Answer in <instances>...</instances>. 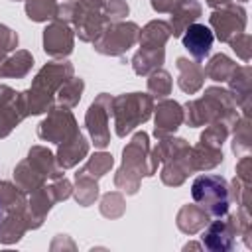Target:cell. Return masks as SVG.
Wrapping results in <instances>:
<instances>
[{
  "mask_svg": "<svg viewBox=\"0 0 252 252\" xmlns=\"http://www.w3.org/2000/svg\"><path fill=\"white\" fill-rule=\"evenodd\" d=\"M234 136H232V152L236 156H244L252 148V134H250V116H238L234 122Z\"/></svg>",
  "mask_w": 252,
  "mask_h": 252,
  "instance_id": "836d02e7",
  "label": "cell"
},
{
  "mask_svg": "<svg viewBox=\"0 0 252 252\" xmlns=\"http://www.w3.org/2000/svg\"><path fill=\"white\" fill-rule=\"evenodd\" d=\"M26 116H28L26 104H24L22 93H18L14 100L0 106V138H6Z\"/></svg>",
  "mask_w": 252,
  "mask_h": 252,
  "instance_id": "d4e9b609",
  "label": "cell"
},
{
  "mask_svg": "<svg viewBox=\"0 0 252 252\" xmlns=\"http://www.w3.org/2000/svg\"><path fill=\"white\" fill-rule=\"evenodd\" d=\"M30 230L28 226V217H26V207L24 209H12L6 211L2 222H0V244H16L22 240V236Z\"/></svg>",
  "mask_w": 252,
  "mask_h": 252,
  "instance_id": "d6986e66",
  "label": "cell"
},
{
  "mask_svg": "<svg viewBox=\"0 0 252 252\" xmlns=\"http://www.w3.org/2000/svg\"><path fill=\"white\" fill-rule=\"evenodd\" d=\"M24 8H26V16L32 22H51L57 18L59 12V4L57 0H24Z\"/></svg>",
  "mask_w": 252,
  "mask_h": 252,
  "instance_id": "4dcf8cb0",
  "label": "cell"
},
{
  "mask_svg": "<svg viewBox=\"0 0 252 252\" xmlns=\"http://www.w3.org/2000/svg\"><path fill=\"white\" fill-rule=\"evenodd\" d=\"M154 114V96L148 93H124L112 96V118L118 138H126L134 128Z\"/></svg>",
  "mask_w": 252,
  "mask_h": 252,
  "instance_id": "5b68a950",
  "label": "cell"
},
{
  "mask_svg": "<svg viewBox=\"0 0 252 252\" xmlns=\"http://www.w3.org/2000/svg\"><path fill=\"white\" fill-rule=\"evenodd\" d=\"M173 87V79L165 69H156L148 75V93L154 98H167V94L171 93Z\"/></svg>",
  "mask_w": 252,
  "mask_h": 252,
  "instance_id": "e575fe53",
  "label": "cell"
},
{
  "mask_svg": "<svg viewBox=\"0 0 252 252\" xmlns=\"http://www.w3.org/2000/svg\"><path fill=\"white\" fill-rule=\"evenodd\" d=\"M191 197L211 219L228 213L230 189H228V181L222 175L217 173L197 175L191 183Z\"/></svg>",
  "mask_w": 252,
  "mask_h": 252,
  "instance_id": "8992f818",
  "label": "cell"
},
{
  "mask_svg": "<svg viewBox=\"0 0 252 252\" xmlns=\"http://www.w3.org/2000/svg\"><path fill=\"white\" fill-rule=\"evenodd\" d=\"M75 47V32L71 24L63 20H51V24L43 30V51L53 59H65L73 53Z\"/></svg>",
  "mask_w": 252,
  "mask_h": 252,
  "instance_id": "7c38bea8",
  "label": "cell"
},
{
  "mask_svg": "<svg viewBox=\"0 0 252 252\" xmlns=\"http://www.w3.org/2000/svg\"><path fill=\"white\" fill-rule=\"evenodd\" d=\"M83 91H85V81H83L81 77H75V75H73L71 79H67V81L59 87V91H57V94H55V100H57L59 106L75 108V106L79 104V100H81Z\"/></svg>",
  "mask_w": 252,
  "mask_h": 252,
  "instance_id": "1f68e13d",
  "label": "cell"
},
{
  "mask_svg": "<svg viewBox=\"0 0 252 252\" xmlns=\"http://www.w3.org/2000/svg\"><path fill=\"white\" fill-rule=\"evenodd\" d=\"M211 220V217L197 205V203H193V205H183L179 211H177V217H175V224H177V228L183 232V234H197V232H201L205 226H207V222Z\"/></svg>",
  "mask_w": 252,
  "mask_h": 252,
  "instance_id": "44dd1931",
  "label": "cell"
},
{
  "mask_svg": "<svg viewBox=\"0 0 252 252\" xmlns=\"http://www.w3.org/2000/svg\"><path fill=\"white\" fill-rule=\"evenodd\" d=\"M175 67H177V85L185 94H195L203 89L205 69L201 67V63L191 61L187 57H177Z\"/></svg>",
  "mask_w": 252,
  "mask_h": 252,
  "instance_id": "e0dca14e",
  "label": "cell"
},
{
  "mask_svg": "<svg viewBox=\"0 0 252 252\" xmlns=\"http://www.w3.org/2000/svg\"><path fill=\"white\" fill-rule=\"evenodd\" d=\"M18 47V33L8 28L6 24H0V63Z\"/></svg>",
  "mask_w": 252,
  "mask_h": 252,
  "instance_id": "ab89813d",
  "label": "cell"
},
{
  "mask_svg": "<svg viewBox=\"0 0 252 252\" xmlns=\"http://www.w3.org/2000/svg\"><path fill=\"white\" fill-rule=\"evenodd\" d=\"M33 67V55L26 49H18L0 63V77L24 79Z\"/></svg>",
  "mask_w": 252,
  "mask_h": 252,
  "instance_id": "484cf974",
  "label": "cell"
},
{
  "mask_svg": "<svg viewBox=\"0 0 252 252\" xmlns=\"http://www.w3.org/2000/svg\"><path fill=\"white\" fill-rule=\"evenodd\" d=\"M63 2H71V0H63Z\"/></svg>",
  "mask_w": 252,
  "mask_h": 252,
  "instance_id": "681fc988",
  "label": "cell"
},
{
  "mask_svg": "<svg viewBox=\"0 0 252 252\" xmlns=\"http://www.w3.org/2000/svg\"><path fill=\"white\" fill-rule=\"evenodd\" d=\"M203 6L199 0H179L177 6L169 12V28H171V35L173 37H181V33L185 32L187 26L195 24L201 18Z\"/></svg>",
  "mask_w": 252,
  "mask_h": 252,
  "instance_id": "ffe728a7",
  "label": "cell"
},
{
  "mask_svg": "<svg viewBox=\"0 0 252 252\" xmlns=\"http://www.w3.org/2000/svg\"><path fill=\"white\" fill-rule=\"evenodd\" d=\"M28 159L47 177V179H59L63 177V169L57 165L55 154L49 152L45 146H32L28 152Z\"/></svg>",
  "mask_w": 252,
  "mask_h": 252,
  "instance_id": "4316f807",
  "label": "cell"
},
{
  "mask_svg": "<svg viewBox=\"0 0 252 252\" xmlns=\"http://www.w3.org/2000/svg\"><path fill=\"white\" fill-rule=\"evenodd\" d=\"M150 136L140 130L122 150V165L114 175V185L126 195H136L144 177H154L158 171L152 165Z\"/></svg>",
  "mask_w": 252,
  "mask_h": 252,
  "instance_id": "7a4b0ae2",
  "label": "cell"
},
{
  "mask_svg": "<svg viewBox=\"0 0 252 252\" xmlns=\"http://www.w3.org/2000/svg\"><path fill=\"white\" fill-rule=\"evenodd\" d=\"M100 215L106 217V219H120L126 211V201H124V195L122 191H108L100 197Z\"/></svg>",
  "mask_w": 252,
  "mask_h": 252,
  "instance_id": "d590c367",
  "label": "cell"
},
{
  "mask_svg": "<svg viewBox=\"0 0 252 252\" xmlns=\"http://www.w3.org/2000/svg\"><path fill=\"white\" fill-rule=\"evenodd\" d=\"M230 130H232V128L226 126L224 122H213V124H207V128H205L203 134L199 136V142H205V144H209V146L222 148V144L226 142Z\"/></svg>",
  "mask_w": 252,
  "mask_h": 252,
  "instance_id": "8d00e7d4",
  "label": "cell"
},
{
  "mask_svg": "<svg viewBox=\"0 0 252 252\" xmlns=\"http://www.w3.org/2000/svg\"><path fill=\"white\" fill-rule=\"evenodd\" d=\"M57 203L55 193L51 189V185H41L39 189L28 193V203H26V217H28V226L30 230H35L43 224L47 213L51 211V207Z\"/></svg>",
  "mask_w": 252,
  "mask_h": 252,
  "instance_id": "5bb4252c",
  "label": "cell"
},
{
  "mask_svg": "<svg viewBox=\"0 0 252 252\" xmlns=\"http://www.w3.org/2000/svg\"><path fill=\"white\" fill-rule=\"evenodd\" d=\"M51 189L55 193V199L57 201H65L73 195V183L67 179V177H59V179H53L51 183Z\"/></svg>",
  "mask_w": 252,
  "mask_h": 252,
  "instance_id": "b9f144b4",
  "label": "cell"
},
{
  "mask_svg": "<svg viewBox=\"0 0 252 252\" xmlns=\"http://www.w3.org/2000/svg\"><path fill=\"white\" fill-rule=\"evenodd\" d=\"M128 14H130V8H128L126 0H106V4H104V16H106L108 24L122 22Z\"/></svg>",
  "mask_w": 252,
  "mask_h": 252,
  "instance_id": "60d3db41",
  "label": "cell"
},
{
  "mask_svg": "<svg viewBox=\"0 0 252 252\" xmlns=\"http://www.w3.org/2000/svg\"><path fill=\"white\" fill-rule=\"evenodd\" d=\"M252 183H244L238 177H234L228 183L230 189V201H236L238 207H250V199H252Z\"/></svg>",
  "mask_w": 252,
  "mask_h": 252,
  "instance_id": "74e56055",
  "label": "cell"
},
{
  "mask_svg": "<svg viewBox=\"0 0 252 252\" xmlns=\"http://www.w3.org/2000/svg\"><path fill=\"white\" fill-rule=\"evenodd\" d=\"M207 2V6L209 8H213V10H219V8H224V6H228L232 0H205Z\"/></svg>",
  "mask_w": 252,
  "mask_h": 252,
  "instance_id": "bcb514c9",
  "label": "cell"
},
{
  "mask_svg": "<svg viewBox=\"0 0 252 252\" xmlns=\"http://www.w3.org/2000/svg\"><path fill=\"white\" fill-rule=\"evenodd\" d=\"M177 2L179 0H150L154 12H158V14H169L177 6Z\"/></svg>",
  "mask_w": 252,
  "mask_h": 252,
  "instance_id": "ee69618b",
  "label": "cell"
},
{
  "mask_svg": "<svg viewBox=\"0 0 252 252\" xmlns=\"http://www.w3.org/2000/svg\"><path fill=\"white\" fill-rule=\"evenodd\" d=\"M16 96H18V91H14L8 85H0V106L6 104V102H10V100H14Z\"/></svg>",
  "mask_w": 252,
  "mask_h": 252,
  "instance_id": "f6af8a7d",
  "label": "cell"
},
{
  "mask_svg": "<svg viewBox=\"0 0 252 252\" xmlns=\"http://www.w3.org/2000/svg\"><path fill=\"white\" fill-rule=\"evenodd\" d=\"M181 41L193 59L203 61L205 57H209V53L213 49L215 35H213V30L209 26L195 22V24L185 28V32L181 33Z\"/></svg>",
  "mask_w": 252,
  "mask_h": 252,
  "instance_id": "9a60e30c",
  "label": "cell"
},
{
  "mask_svg": "<svg viewBox=\"0 0 252 252\" xmlns=\"http://www.w3.org/2000/svg\"><path fill=\"white\" fill-rule=\"evenodd\" d=\"M240 2H248V0H240Z\"/></svg>",
  "mask_w": 252,
  "mask_h": 252,
  "instance_id": "816d5d0a",
  "label": "cell"
},
{
  "mask_svg": "<svg viewBox=\"0 0 252 252\" xmlns=\"http://www.w3.org/2000/svg\"><path fill=\"white\" fill-rule=\"evenodd\" d=\"M73 197L81 207H91L98 199V181L87 175H75Z\"/></svg>",
  "mask_w": 252,
  "mask_h": 252,
  "instance_id": "d6a6232c",
  "label": "cell"
},
{
  "mask_svg": "<svg viewBox=\"0 0 252 252\" xmlns=\"http://www.w3.org/2000/svg\"><path fill=\"white\" fill-rule=\"evenodd\" d=\"M236 236H238V230L234 222V213L232 215L226 213L207 222L201 234V244L211 252H230L236 246Z\"/></svg>",
  "mask_w": 252,
  "mask_h": 252,
  "instance_id": "30bf717a",
  "label": "cell"
},
{
  "mask_svg": "<svg viewBox=\"0 0 252 252\" xmlns=\"http://www.w3.org/2000/svg\"><path fill=\"white\" fill-rule=\"evenodd\" d=\"M4 215H6V209H4V205L0 203V222H2V219H4Z\"/></svg>",
  "mask_w": 252,
  "mask_h": 252,
  "instance_id": "c3c4849f",
  "label": "cell"
},
{
  "mask_svg": "<svg viewBox=\"0 0 252 252\" xmlns=\"http://www.w3.org/2000/svg\"><path fill=\"white\" fill-rule=\"evenodd\" d=\"M112 165H114L112 154H108V152H96V154H93L87 159V163L75 175H87V177H93V179L98 181L100 177H104L112 169Z\"/></svg>",
  "mask_w": 252,
  "mask_h": 252,
  "instance_id": "f546056e",
  "label": "cell"
},
{
  "mask_svg": "<svg viewBox=\"0 0 252 252\" xmlns=\"http://www.w3.org/2000/svg\"><path fill=\"white\" fill-rule=\"evenodd\" d=\"M209 26L213 30V35L222 41L228 43L236 33H242L246 28V10L242 4H234L230 2L224 8L213 10V14L209 16Z\"/></svg>",
  "mask_w": 252,
  "mask_h": 252,
  "instance_id": "8fae6325",
  "label": "cell"
},
{
  "mask_svg": "<svg viewBox=\"0 0 252 252\" xmlns=\"http://www.w3.org/2000/svg\"><path fill=\"white\" fill-rule=\"evenodd\" d=\"M73 75H75L73 63H69L65 59L45 63L33 77L32 87L28 91H22V98H24L28 116L47 112L55 102V94H57L59 87Z\"/></svg>",
  "mask_w": 252,
  "mask_h": 252,
  "instance_id": "3957f363",
  "label": "cell"
},
{
  "mask_svg": "<svg viewBox=\"0 0 252 252\" xmlns=\"http://www.w3.org/2000/svg\"><path fill=\"white\" fill-rule=\"evenodd\" d=\"M106 0H71L59 4V12L55 20H63L71 24L73 32L79 35L81 41L93 43L100 32L108 26L104 16Z\"/></svg>",
  "mask_w": 252,
  "mask_h": 252,
  "instance_id": "277c9868",
  "label": "cell"
},
{
  "mask_svg": "<svg viewBox=\"0 0 252 252\" xmlns=\"http://www.w3.org/2000/svg\"><path fill=\"white\" fill-rule=\"evenodd\" d=\"M154 114H156L154 136L158 140L175 134V130L183 124V106L177 100L159 98L158 106H154Z\"/></svg>",
  "mask_w": 252,
  "mask_h": 252,
  "instance_id": "4fadbf2b",
  "label": "cell"
},
{
  "mask_svg": "<svg viewBox=\"0 0 252 252\" xmlns=\"http://www.w3.org/2000/svg\"><path fill=\"white\" fill-rule=\"evenodd\" d=\"M238 65L224 53H217L209 59V63L203 67L205 69V77H209L215 83H226L230 79V75L234 73Z\"/></svg>",
  "mask_w": 252,
  "mask_h": 252,
  "instance_id": "f1b7e54d",
  "label": "cell"
},
{
  "mask_svg": "<svg viewBox=\"0 0 252 252\" xmlns=\"http://www.w3.org/2000/svg\"><path fill=\"white\" fill-rule=\"evenodd\" d=\"M77 132H81L77 126V120L71 108H65V106H51L47 110V116L37 124V138L43 142L61 144L73 138Z\"/></svg>",
  "mask_w": 252,
  "mask_h": 252,
  "instance_id": "9c48e42d",
  "label": "cell"
},
{
  "mask_svg": "<svg viewBox=\"0 0 252 252\" xmlns=\"http://www.w3.org/2000/svg\"><path fill=\"white\" fill-rule=\"evenodd\" d=\"M191 169L195 171H207L217 167L219 163H222V148L217 146H209L205 142H199L197 146H191Z\"/></svg>",
  "mask_w": 252,
  "mask_h": 252,
  "instance_id": "603a6c76",
  "label": "cell"
},
{
  "mask_svg": "<svg viewBox=\"0 0 252 252\" xmlns=\"http://www.w3.org/2000/svg\"><path fill=\"white\" fill-rule=\"evenodd\" d=\"M110 116H112V96L108 93H100L89 106L85 114L87 132L94 144V148L104 150L110 144Z\"/></svg>",
  "mask_w": 252,
  "mask_h": 252,
  "instance_id": "ba28073f",
  "label": "cell"
},
{
  "mask_svg": "<svg viewBox=\"0 0 252 252\" xmlns=\"http://www.w3.org/2000/svg\"><path fill=\"white\" fill-rule=\"evenodd\" d=\"M57 154H55V159H57V165L65 171V169H71L75 167L81 159L87 158L89 154V142L85 138L83 132H77L73 138L57 144Z\"/></svg>",
  "mask_w": 252,
  "mask_h": 252,
  "instance_id": "ac0fdd59",
  "label": "cell"
},
{
  "mask_svg": "<svg viewBox=\"0 0 252 252\" xmlns=\"http://www.w3.org/2000/svg\"><path fill=\"white\" fill-rule=\"evenodd\" d=\"M238 120V106L228 93V89L222 87H209L205 89L203 96L189 100L183 106V122L187 126L197 128L213 122H224L226 126H234Z\"/></svg>",
  "mask_w": 252,
  "mask_h": 252,
  "instance_id": "6da1fadb",
  "label": "cell"
},
{
  "mask_svg": "<svg viewBox=\"0 0 252 252\" xmlns=\"http://www.w3.org/2000/svg\"><path fill=\"white\" fill-rule=\"evenodd\" d=\"M165 61V49H150V47H140L134 57H132V69L136 75L146 77L152 71L159 69Z\"/></svg>",
  "mask_w": 252,
  "mask_h": 252,
  "instance_id": "83f0119b",
  "label": "cell"
},
{
  "mask_svg": "<svg viewBox=\"0 0 252 252\" xmlns=\"http://www.w3.org/2000/svg\"><path fill=\"white\" fill-rule=\"evenodd\" d=\"M14 181L24 193H32L47 183V177L26 158L14 167Z\"/></svg>",
  "mask_w": 252,
  "mask_h": 252,
  "instance_id": "cb8c5ba5",
  "label": "cell"
},
{
  "mask_svg": "<svg viewBox=\"0 0 252 252\" xmlns=\"http://www.w3.org/2000/svg\"><path fill=\"white\" fill-rule=\"evenodd\" d=\"M140 26L136 22H112L93 41V49L100 55L122 57L130 47L138 43Z\"/></svg>",
  "mask_w": 252,
  "mask_h": 252,
  "instance_id": "52a82bcc",
  "label": "cell"
},
{
  "mask_svg": "<svg viewBox=\"0 0 252 252\" xmlns=\"http://www.w3.org/2000/svg\"><path fill=\"white\" fill-rule=\"evenodd\" d=\"M169 37H171L169 22H165V20H152L144 28H140L138 43H140V47L165 49V43H167Z\"/></svg>",
  "mask_w": 252,
  "mask_h": 252,
  "instance_id": "7402d4cb",
  "label": "cell"
},
{
  "mask_svg": "<svg viewBox=\"0 0 252 252\" xmlns=\"http://www.w3.org/2000/svg\"><path fill=\"white\" fill-rule=\"evenodd\" d=\"M228 43H230L232 51L236 53V57H240L244 63H248L252 59V37H250V33H246V32L236 33Z\"/></svg>",
  "mask_w": 252,
  "mask_h": 252,
  "instance_id": "f35d334b",
  "label": "cell"
},
{
  "mask_svg": "<svg viewBox=\"0 0 252 252\" xmlns=\"http://www.w3.org/2000/svg\"><path fill=\"white\" fill-rule=\"evenodd\" d=\"M12 2H20V0H12Z\"/></svg>",
  "mask_w": 252,
  "mask_h": 252,
  "instance_id": "f907efd6",
  "label": "cell"
},
{
  "mask_svg": "<svg viewBox=\"0 0 252 252\" xmlns=\"http://www.w3.org/2000/svg\"><path fill=\"white\" fill-rule=\"evenodd\" d=\"M228 83V93L232 94L236 106L242 110V116H250L252 108V69L250 65H238L234 73L230 75Z\"/></svg>",
  "mask_w": 252,
  "mask_h": 252,
  "instance_id": "2e32d148",
  "label": "cell"
},
{
  "mask_svg": "<svg viewBox=\"0 0 252 252\" xmlns=\"http://www.w3.org/2000/svg\"><path fill=\"white\" fill-rule=\"evenodd\" d=\"M183 250H203V244H199V242H187L183 246Z\"/></svg>",
  "mask_w": 252,
  "mask_h": 252,
  "instance_id": "7dc6e473",
  "label": "cell"
},
{
  "mask_svg": "<svg viewBox=\"0 0 252 252\" xmlns=\"http://www.w3.org/2000/svg\"><path fill=\"white\" fill-rule=\"evenodd\" d=\"M234 177H238L244 183H252V158L250 156H244L236 163V175Z\"/></svg>",
  "mask_w": 252,
  "mask_h": 252,
  "instance_id": "7bdbcfd3",
  "label": "cell"
}]
</instances>
